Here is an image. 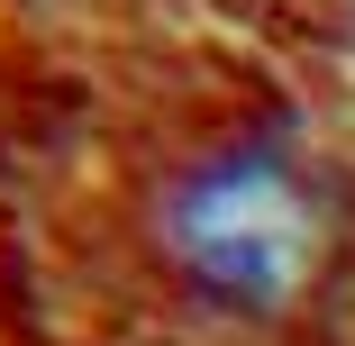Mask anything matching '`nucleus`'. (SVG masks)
I'll list each match as a JSON object with an SVG mask.
<instances>
[{
	"label": "nucleus",
	"instance_id": "nucleus-1",
	"mask_svg": "<svg viewBox=\"0 0 355 346\" xmlns=\"http://www.w3.org/2000/svg\"><path fill=\"white\" fill-rule=\"evenodd\" d=\"M328 246V210L319 182L301 173L292 146L273 137H237V146H209L173 200H164V255L173 273L219 301V310H273L310 283V264Z\"/></svg>",
	"mask_w": 355,
	"mask_h": 346
}]
</instances>
